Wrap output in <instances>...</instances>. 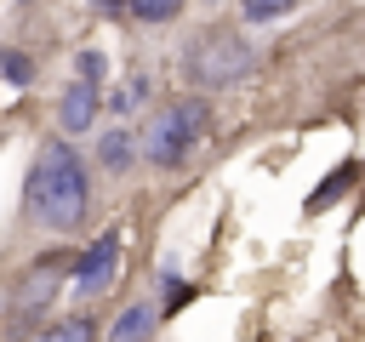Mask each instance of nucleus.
<instances>
[{"label": "nucleus", "mask_w": 365, "mask_h": 342, "mask_svg": "<svg viewBox=\"0 0 365 342\" xmlns=\"http://www.w3.org/2000/svg\"><path fill=\"white\" fill-rule=\"evenodd\" d=\"M86 200H91V182H86V165L68 142H46L34 154V171H29V211L57 228V234H74L86 222Z\"/></svg>", "instance_id": "obj_1"}, {"label": "nucleus", "mask_w": 365, "mask_h": 342, "mask_svg": "<svg viewBox=\"0 0 365 342\" xmlns=\"http://www.w3.org/2000/svg\"><path fill=\"white\" fill-rule=\"evenodd\" d=\"M251 68H257V51H251V40H240L234 28H200V34H188V46H182V74H188V86H200V91L240 86Z\"/></svg>", "instance_id": "obj_2"}, {"label": "nucleus", "mask_w": 365, "mask_h": 342, "mask_svg": "<svg viewBox=\"0 0 365 342\" xmlns=\"http://www.w3.org/2000/svg\"><path fill=\"white\" fill-rule=\"evenodd\" d=\"M205 125H211V103H205V97H177V103H165V108L143 125V160L160 165V171H177V165L200 148Z\"/></svg>", "instance_id": "obj_3"}, {"label": "nucleus", "mask_w": 365, "mask_h": 342, "mask_svg": "<svg viewBox=\"0 0 365 342\" xmlns=\"http://www.w3.org/2000/svg\"><path fill=\"white\" fill-rule=\"evenodd\" d=\"M114 268H120V228L97 234L91 251L74 262V291H80V296H103V291L114 285Z\"/></svg>", "instance_id": "obj_4"}, {"label": "nucleus", "mask_w": 365, "mask_h": 342, "mask_svg": "<svg viewBox=\"0 0 365 342\" xmlns=\"http://www.w3.org/2000/svg\"><path fill=\"white\" fill-rule=\"evenodd\" d=\"M97 80H74L68 91H63V103H57V125L63 131H86L91 120H97Z\"/></svg>", "instance_id": "obj_5"}, {"label": "nucleus", "mask_w": 365, "mask_h": 342, "mask_svg": "<svg viewBox=\"0 0 365 342\" xmlns=\"http://www.w3.org/2000/svg\"><path fill=\"white\" fill-rule=\"evenodd\" d=\"M348 188H354V165L342 160V165H336V171H325V182H319V188L308 194V211H331V205H336V200H342Z\"/></svg>", "instance_id": "obj_6"}, {"label": "nucleus", "mask_w": 365, "mask_h": 342, "mask_svg": "<svg viewBox=\"0 0 365 342\" xmlns=\"http://www.w3.org/2000/svg\"><path fill=\"white\" fill-rule=\"evenodd\" d=\"M148 331H154V308L148 302H137V308H125L120 319H114V342H148Z\"/></svg>", "instance_id": "obj_7"}, {"label": "nucleus", "mask_w": 365, "mask_h": 342, "mask_svg": "<svg viewBox=\"0 0 365 342\" xmlns=\"http://www.w3.org/2000/svg\"><path fill=\"white\" fill-rule=\"evenodd\" d=\"M143 142H131L125 131H103V142H97V160L108 165V171H125L131 165V154H137Z\"/></svg>", "instance_id": "obj_8"}, {"label": "nucleus", "mask_w": 365, "mask_h": 342, "mask_svg": "<svg viewBox=\"0 0 365 342\" xmlns=\"http://www.w3.org/2000/svg\"><path fill=\"white\" fill-rule=\"evenodd\" d=\"M23 342H91V319H63V325H46V331H29Z\"/></svg>", "instance_id": "obj_9"}, {"label": "nucleus", "mask_w": 365, "mask_h": 342, "mask_svg": "<svg viewBox=\"0 0 365 342\" xmlns=\"http://www.w3.org/2000/svg\"><path fill=\"white\" fill-rule=\"evenodd\" d=\"M245 23H279L285 11H297V0H240Z\"/></svg>", "instance_id": "obj_10"}, {"label": "nucleus", "mask_w": 365, "mask_h": 342, "mask_svg": "<svg viewBox=\"0 0 365 342\" xmlns=\"http://www.w3.org/2000/svg\"><path fill=\"white\" fill-rule=\"evenodd\" d=\"M131 11H137L143 23H171V17L182 11V0H131Z\"/></svg>", "instance_id": "obj_11"}, {"label": "nucleus", "mask_w": 365, "mask_h": 342, "mask_svg": "<svg viewBox=\"0 0 365 342\" xmlns=\"http://www.w3.org/2000/svg\"><path fill=\"white\" fill-rule=\"evenodd\" d=\"M0 74H6L11 86H29V80H34V63H29L23 51H0Z\"/></svg>", "instance_id": "obj_12"}, {"label": "nucleus", "mask_w": 365, "mask_h": 342, "mask_svg": "<svg viewBox=\"0 0 365 342\" xmlns=\"http://www.w3.org/2000/svg\"><path fill=\"white\" fill-rule=\"evenodd\" d=\"M103 68H108L103 51H80V57H74V74H80V80H103Z\"/></svg>", "instance_id": "obj_13"}, {"label": "nucleus", "mask_w": 365, "mask_h": 342, "mask_svg": "<svg viewBox=\"0 0 365 342\" xmlns=\"http://www.w3.org/2000/svg\"><path fill=\"white\" fill-rule=\"evenodd\" d=\"M103 11H131V0H97Z\"/></svg>", "instance_id": "obj_14"}]
</instances>
